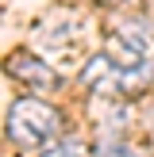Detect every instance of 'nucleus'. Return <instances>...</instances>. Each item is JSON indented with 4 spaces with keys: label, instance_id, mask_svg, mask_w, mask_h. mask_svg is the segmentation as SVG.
Returning a JSON list of instances; mask_svg holds the SVG:
<instances>
[{
    "label": "nucleus",
    "instance_id": "obj_1",
    "mask_svg": "<svg viewBox=\"0 0 154 157\" xmlns=\"http://www.w3.org/2000/svg\"><path fill=\"white\" fill-rule=\"evenodd\" d=\"M4 130H8V142L19 146V150H38V146H50L54 138L62 134V115L54 111L50 104L35 96H19L8 104L4 115Z\"/></svg>",
    "mask_w": 154,
    "mask_h": 157
},
{
    "label": "nucleus",
    "instance_id": "obj_2",
    "mask_svg": "<svg viewBox=\"0 0 154 157\" xmlns=\"http://www.w3.org/2000/svg\"><path fill=\"white\" fill-rule=\"evenodd\" d=\"M146 50H150V23H116L112 35H108V58L116 61L120 69H139L146 65Z\"/></svg>",
    "mask_w": 154,
    "mask_h": 157
},
{
    "label": "nucleus",
    "instance_id": "obj_3",
    "mask_svg": "<svg viewBox=\"0 0 154 157\" xmlns=\"http://www.w3.org/2000/svg\"><path fill=\"white\" fill-rule=\"evenodd\" d=\"M81 84L96 96H120V92H127V69H120L108 54H96L81 69Z\"/></svg>",
    "mask_w": 154,
    "mask_h": 157
},
{
    "label": "nucleus",
    "instance_id": "obj_4",
    "mask_svg": "<svg viewBox=\"0 0 154 157\" xmlns=\"http://www.w3.org/2000/svg\"><path fill=\"white\" fill-rule=\"evenodd\" d=\"M8 73L15 77V81L19 84H27V88H58V73H54L50 65H46V61H38L35 54H12V58H8Z\"/></svg>",
    "mask_w": 154,
    "mask_h": 157
},
{
    "label": "nucleus",
    "instance_id": "obj_5",
    "mask_svg": "<svg viewBox=\"0 0 154 157\" xmlns=\"http://www.w3.org/2000/svg\"><path fill=\"white\" fill-rule=\"evenodd\" d=\"M38 157H92L89 142H81V138H69V134H58L50 146H43V153Z\"/></svg>",
    "mask_w": 154,
    "mask_h": 157
},
{
    "label": "nucleus",
    "instance_id": "obj_6",
    "mask_svg": "<svg viewBox=\"0 0 154 157\" xmlns=\"http://www.w3.org/2000/svg\"><path fill=\"white\" fill-rule=\"evenodd\" d=\"M104 157H139L135 150H131V146H123V142H112V146H108V153Z\"/></svg>",
    "mask_w": 154,
    "mask_h": 157
},
{
    "label": "nucleus",
    "instance_id": "obj_7",
    "mask_svg": "<svg viewBox=\"0 0 154 157\" xmlns=\"http://www.w3.org/2000/svg\"><path fill=\"white\" fill-rule=\"evenodd\" d=\"M104 4H127V0H104Z\"/></svg>",
    "mask_w": 154,
    "mask_h": 157
}]
</instances>
